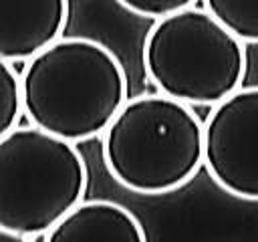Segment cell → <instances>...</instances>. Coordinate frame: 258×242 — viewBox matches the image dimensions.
<instances>
[{
  "label": "cell",
  "instance_id": "cell-3",
  "mask_svg": "<svg viewBox=\"0 0 258 242\" xmlns=\"http://www.w3.org/2000/svg\"><path fill=\"white\" fill-rule=\"evenodd\" d=\"M89 169L77 143L36 125H16L0 139V226L24 242L44 236L81 200Z\"/></svg>",
  "mask_w": 258,
  "mask_h": 242
},
{
  "label": "cell",
  "instance_id": "cell-5",
  "mask_svg": "<svg viewBox=\"0 0 258 242\" xmlns=\"http://www.w3.org/2000/svg\"><path fill=\"white\" fill-rule=\"evenodd\" d=\"M204 167L226 194L258 202V85H242L210 107Z\"/></svg>",
  "mask_w": 258,
  "mask_h": 242
},
{
  "label": "cell",
  "instance_id": "cell-6",
  "mask_svg": "<svg viewBox=\"0 0 258 242\" xmlns=\"http://www.w3.org/2000/svg\"><path fill=\"white\" fill-rule=\"evenodd\" d=\"M69 0H0V58L16 65L62 36Z\"/></svg>",
  "mask_w": 258,
  "mask_h": 242
},
{
  "label": "cell",
  "instance_id": "cell-4",
  "mask_svg": "<svg viewBox=\"0 0 258 242\" xmlns=\"http://www.w3.org/2000/svg\"><path fill=\"white\" fill-rule=\"evenodd\" d=\"M141 58L159 93L191 107H214L232 95L248 69L246 42L198 6L155 18Z\"/></svg>",
  "mask_w": 258,
  "mask_h": 242
},
{
  "label": "cell",
  "instance_id": "cell-10",
  "mask_svg": "<svg viewBox=\"0 0 258 242\" xmlns=\"http://www.w3.org/2000/svg\"><path fill=\"white\" fill-rule=\"evenodd\" d=\"M115 2L135 16L155 20L171 12L183 10L187 6H194L198 0H115Z\"/></svg>",
  "mask_w": 258,
  "mask_h": 242
},
{
  "label": "cell",
  "instance_id": "cell-8",
  "mask_svg": "<svg viewBox=\"0 0 258 242\" xmlns=\"http://www.w3.org/2000/svg\"><path fill=\"white\" fill-rule=\"evenodd\" d=\"M204 8L246 44H258V0H204Z\"/></svg>",
  "mask_w": 258,
  "mask_h": 242
},
{
  "label": "cell",
  "instance_id": "cell-9",
  "mask_svg": "<svg viewBox=\"0 0 258 242\" xmlns=\"http://www.w3.org/2000/svg\"><path fill=\"white\" fill-rule=\"evenodd\" d=\"M22 115L20 73H16L12 63L0 58V139L20 123Z\"/></svg>",
  "mask_w": 258,
  "mask_h": 242
},
{
  "label": "cell",
  "instance_id": "cell-11",
  "mask_svg": "<svg viewBox=\"0 0 258 242\" xmlns=\"http://www.w3.org/2000/svg\"><path fill=\"white\" fill-rule=\"evenodd\" d=\"M0 242H24V240L18 234H14V232H10V230L0 226Z\"/></svg>",
  "mask_w": 258,
  "mask_h": 242
},
{
  "label": "cell",
  "instance_id": "cell-7",
  "mask_svg": "<svg viewBox=\"0 0 258 242\" xmlns=\"http://www.w3.org/2000/svg\"><path fill=\"white\" fill-rule=\"evenodd\" d=\"M46 242L127 240L145 242L147 234L139 218L111 200H81L44 236Z\"/></svg>",
  "mask_w": 258,
  "mask_h": 242
},
{
  "label": "cell",
  "instance_id": "cell-1",
  "mask_svg": "<svg viewBox=\"0 0 258 242\" xmlns=\"http://www.w3.org/2000/svg\"><path fill=\"white\" fill-rule=\"evenodd\" d=\"M26 119L62 139L101 137L129 99L119 56L89 36H60L20 71Z\"/></svg>",
  "mask_w": 258,
  "mask_h": 242
},
{
  "label": "cell",
  "instance_id": "cell-2",
  "mask_svg": "<svg viewBox=\"0 0 258 242\" xmlns=\"http://www.w3.org/2000/svg\"><path fill=\"white\" fill-rule=\"evenodd\" d=\"M109 175L141 196L171 194L204 165V121L163 93L129 97L101 135Z\"/></svg>",
  "mask_w": 258,
  "mask_h": 242
}]
</instances>
